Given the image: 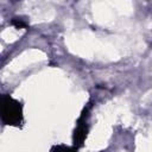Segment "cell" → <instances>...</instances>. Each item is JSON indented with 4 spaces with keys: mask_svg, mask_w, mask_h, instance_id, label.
Here are the masks:
<instances>
[{
    "mask_svg": "<svg viewBox=\"0 0 152 152\" xmlns=\"http://www.w3.org/2000/svg\"><path fill=\"white\" fill-rule=\"evenodd\" d=\"M1 120L8 126H18L23 121V104L6 94L1 97Z\"/></svg>",
    "mask_w": 152,
    "mask_h": 152,
    "instance_id": "cell-1",
    "label": "cell"
},
{
    "mask_svg": "<svg viewBox=\"0 0 152 152\" xmlns=\"http://www.w3.org/2000/svg\"><path fill=\"white\" fill-rule=\"evenodd\" d=\"M88 112H89V109L86 108L82 112V114L78 118V120H77V125H76V128L74 131V137H72V141H74V147L75 148H80L83 145V142H84V140L87 138L88 124H87L86 119L88 116Z\"/></svg>",
    "mask_w": 152,
    "mask_h": 152,
    "instance_id": "cell-2",
    "label": "cell"
},
{
    "mask_svg": "<svg viewBox=\"0 0 152 152\" xmlns=\"http://www.w3.org/2000/svg\"><path fill=\"white\" fill-rule=\"evenodd\" d=\"M50 152H77V148H75L74 146H65V145H56L51 148Z\"/></svg>",
    "mask_w": 152,
    "mask_h": 152,
    "instance_id": "cell-3",
    "label": "cell"
},
{
    "mask_svg": "<svg viewBox=\"0 0 152 152\" xmlns=\"http://www.w3.org/2000/svg\"><path fill=\"white\" fill-rule=\"evenodd\" d=\"M11 24H12L13 26H15L17 28H26V27L28 26L27 21H26L25 19H23V18H13V19L11 20Z\"/></svg>",
    "mask_w": 152,
    "mask_h": 152,
    "instance_id": "cell-4",
    "label": "cell"
}]
</instances>
